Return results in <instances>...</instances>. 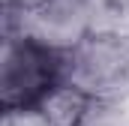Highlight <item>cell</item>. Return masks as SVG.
I'll list each match as a JSON object with an SVG mask.
<instances>
[{
    "mask_svg": "<svg viewBox=\"0 0 129 126\" xmlns=\"http://www.w3.org/2000/svg\"><path fill=\"white\" fill-rule=\"evenodd\" d=\"M63 81L90 99H129V33H87L63 54Z\"/></svg>",
    "mask_w": 129,
    "mask_h": 126,
    "instance_id": "6da1fadb",
    "label": "cell"
},
{
    "mask_svg": "<svg viewBox=\"0 0 129 126\" xmlns=\"http://www.w3.org/2000/svg\"><path fill=\"white\" fill-rule=\"evenodd\" d=\"M93 27L96 0H39L33 9L3 6V39L27 36L60 54H69Z\"/></svg>",
    "mask_w": 129,
    "mask_h": 126,
    "instance_id": "3957f363",
    "label": "cell"
},
{
    "mask_svg": "<svg viewBox=\"0 0 129 126\" xmlns=\"http://www.w3.org/2000/svg\"><path fill=\"white\" fill-rule=\"evenodd\" d=\"M57 84H63V54L27 36L3 39L0 108H36Z\"/></svg>",
    "mask_w": 129,
    "mask_h": 126,
    "instance_id": "7a4b0ae2",
    "label": "cell"
},
{
    "mask_svg": "<svg viewBox=\"0 0 129 126\" xmlns=\"http://www.w3.org/2000/svg\"><path fill=\"white\" fill-rule=\"evenodd\" d=\"M0 126H51V120L39 108H12V111H3Z\"/></svg>",
    "mask_w": 129,
    "mask_h": 126,
    "instance_id": "5b68a950",
    "label": "cell"
},
{
    "mask_svg": "<svg viewBox=\"0 0 129 126\" xmlns=\"http://www.w3.org/2000/svg\"><path fill=\"white\" fill-rule=\"evenodd\" d=\"M87 105H90V96L84 90H78L75 84H66L63 81L36 108L51 120V126H81L84 114H87Z\"/></svg>",
    "mask_w": 129,
    "mask_h": 126,
    "instance_id": "277c9868",
    "label": "cell"
}]
</instances>
